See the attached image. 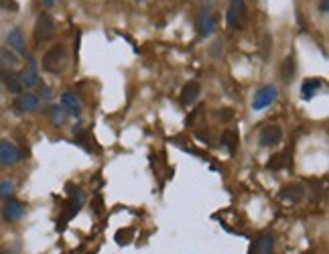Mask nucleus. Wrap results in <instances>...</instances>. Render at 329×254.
<instances>
[{
	"instance_id": "2eb2a0df",
	"label": "nucleus",
	"mask_w": 329,
	"mask_h": 254,
	"mask_svg": "<svg viewBox=\"0 0 329 254\" xmlns=\"http://www.w3.org/2000/svg\"><path fill=\"white\" fill-rule=\"evenodd\" d=\"M23 214H25V205H23L21 201H17V199H9V201H7V205H5V218H7L9 222L21 220Z\"/></svg>"
},
{
	"instance_id": "1a4fd4ad",
	"label": "nucleus",
	"mask_w": 329,
	"mask_h": 254,
	"mask_svg": "<svg viewBox=\"0 0 329 254\" xmlns=\"http://www.w3.org/2000/svg\"><path fill=\"white\" fill-rule=\"evenodd\" d=\"M19 77H21L23 88H35V86H39L41 81H39V73H37V61L35 59H29L27 67L19 73Z\"/></svg>"
},
{
	"instance_id": "a211bd4d",
	"label": "nucleus",
	"mask_w": 329,
	"mask_h": 254,
	"mask_svg": "<svg viewBox=\"0 0 329 254\" xmlns=\"http://www.w3.org/2000/svg\"><path fill=\"white\" fill-rule=\"evenodd\" d=\"M303 193H305L303 185H286V187L280 191V199H282V201L297 203V201L303 197Z\"/></svg>"
},
{
	"instance_id": "6ab92c4d",
	"label": "nucleus",
	"mask_w": 329,
	"mask_h": 254,
	"mask_svg": "<svg viewBox=\"0 0 329 254\" xmlns=\"http://www.w3.org/2000/svg\"><path fill=\"white\" fill-rule=\"evenodd\" d=\"M238 133H234V131H226L224 135H222V145L228 149V153L230 155H234L236 153V149H238Z\"/></svg>"
},
{
	"instance_id": "7c9ffc66",
	"label": "nucleus",
	"mask_w": 329,
	"mask_h": 254,
	"mask_svg": "<svg viewBox=\"0 0 329 254\" xmlns=\"http://www.w3.org/2000/svg\"><path fill=\"white\" fill-rule=\"evenodd\" d=\"M138 3H144V0H138Z\"/></svg>"
},
{
	"instance_id": "393cba45",
	"label": "nucleus",
	"mask_w": 329,
	"mask_h": 254,
	"mask_svg": "<svg viewBox=\"0 0 329 254\" xmlns=\"http://www.w3.org/2000/svg\"><path fill=\"white\" fill-rule=\"evenodd\" d=\"M130 238H132V230H118V234H116L118 244H128Z\"/></svg>"
},
{
	"instance_id": "a878e982",
	"label": "nucleus",
	"mask_w": 329,
	"mask_h": 254,
	"mask_svg": "<svg viewBox=\"0 0 329 254\" xmlns=\"http://www.w3.org/2000/svg\"><path fill=\"white\" fill-rule=\"evenodd\" d=\"M0 7L5 11H11V13H17L19 11V3L17 0H0Z\"/></svg>"
},
{
	"instance_id": "f257e3e1",
	"label": "nucleus",
	"mask_w": 329,
	"mask_h": 254,
	"mask_svg": "<svg viewBox=\"0 0 329 254\" xmlns=\"http://www.w3.org/2000/svg\"><path fill=\"white\" fill-rule=\"evenodd\" d=\"M65 67H67V51L63 45H55L43 55V69L45 71L61 73Z\"/></svg>"
},
{
	"instance_id": "cd10ccee",
	"label": "nucleus",
	"mask_w": 329,
	"mask_h": 254,
	"mask_svg": "<svg viewBox=\"0 0 329 254\" xmlns=\"http://www.w3.org/2000/svg\"><path fill=\"white\" fill-rule=\"evenodd\" d=\"M94 211H96L98 216H102V214H104V209H102V197H100V195L94 199Z\"/></svg>"
},
{
	"instance_id": "39448f33",
	"label": "nucleus",
	"mask_w": 329,
	"mask_h": 254,
	"mask_svg": "<svg viewBox=\"0 0 329 254\" xmlns=\"http://www.w3.org/2000/svg\"><path fill=\"white\" fill-rule=\"evenodd\" d=\"M282 139V131H280V126L276 124H270V126H264V129L260 131L258 135V143L262 147H276Z\"/></svg>"
},
{
	"instance_id": "5701e85b",
	"label": "nucleus",
	"mask_w": 329,
	"mask_h": 254,
	"mask_svg": "<svg viewBox=\"0 0 329 254\" xmlns=\"http://www.w3.org/2000/svg\"><path fill=\"white\" fill-rule=\"evenodd\" d=\"M284 165H286V153H284V155H272L270 161L266 163V167L272 169V171H278V169H282Z\"/></svg>"
},
{
	"instance_id": "b1692460",
	"label": "nucleus",
	"mask_w": 329,
	"mask_h": 254,
	"mask_svg": "<svg viewBox=\"0 0 329 254\" xmlns=\"http://www.w3.org/2000/svg\"><path fill=\"white\" fill-rule=\"evenodd\" d=\"M13 189H15V185H13V181H0V197H5V199H11V195H13Z\"/></svg>"
},
{
	"instance_id": "9d476101",
	"label": "nucleus",
	"mask_w": 329,
	"mask_h": 254,
	"mask_svg": "<svg viewBox=\"0 0 329 254\" xmlns=\"http://www.w3.org/2000/svg\"><path fill=\"white\" fill-rule=\"evenodd\" d=\"M61 108L67 114H71V116H79L81 114V100H79V96L73 94V92H65L61 96Z\"/></svg>"
},
{
	"instance_id": "f3484780",
	"label": "nucleus",
	"mask_w": 329,
	"mask_h": 254,
	"mask_svg": "<svg viewBox=\"0 0 329 254\" xmlns=\"http://www.w3.org/2000/svg\"><path fill=\"white\" fill-rule=\"evenodd\" d=\"M17 65H19V55L17 53H13L7 47L0 49V71H3V69H13Z\"/></svg>"
},
{
	"instance_id": "4468645a",
	"label": "nucleus",
	"mask_w": 329,
	"mask_h": 254,
	"mask_svg": "<svg viewBox=\"0 0 329 254\" xmlns=\"http://www.w3.org/2000/svg\"><path fill=\"white\" fill-rule=\"evenodd\" d=\"M7 43L11 45V51H17L19 55H27V45H25L21 29H13L9 33V37H7Z\"/></svg>"
},
{
	"instance_id": "dca6fc26",
	"label": "nucleus",
	"mask_w": 329,
	"mask_h": 254,
	"mask_svg": "<svg viewBox=\"0 0 329 254\" xmlns=\"http://www.w3.org/2000/svg\"><path fill=\"white\" fill-rule=\"evenodd\" d=\"M321 86H323V81L317 79V77H313V79H305L303 86H301V98H303V100H311V98L321 90Z\"/></svg>"
},
{
	"instance_id": "4be33fe9",
	"label": "nucleus",
	"mask_w": 329,
	"mask_h": 254,
	"mask_svg": "<svg viewBox=\"0 0 329 254\" xmlns=\"http://www.w3.org/2000/svg\"><path fill=\"white\" fill-rule=\"evenodd\" d=\"M47 114L53 118V122H55V124H63V122H65V118H67V112H65L63 108H59V106H51V108L47 110Z\"/></svg>"
},
{
	"instance_id": "9b49d317",
	"label": "nucleus",
	"mask_w": 329,
	"mask_h": 254,
	"mask_svg": "<svg viewBox=\"0 0 329 254\" xmlns=\"http://www.w3.org/2000/svg\"><path fill=\"white\" fill-rule=\"evenodd\" d=\"M199 94H201V86L197 83V81H189V83H185L183 86V90H181V104L183 106H191L197 98H199Z\"/></svg>"
},
{
	"instance_id": "6e6552de",
	"label": "nucleus",
	"mask_w": 329,
	"mask_h": 254,
	"mask_svg": "<svg viewBox=\"0 0 329 254\" xmlns=\"http://www.w3.org/2000/svg\"><path fill=\"white\" fill-rule=\"evenodd\" d=\"M197 29H199V35H203V37L214 35L216 29H218V21H216V17H214L210 11H201L199 17H197Z\"/></svg>"
},
{
	"instance_id": "c756f323",
	"label": "nucleus",
	"mask_w": 329,
	"mask_h": 254,
	"mask_svg": "<svg viewBox=\"0 0 329 254\" xmlns=\"http://www.w3.org/2000/svg\"><path fill=\"white\" fill-rule=\"evenodd\" d=\"M43 5H45V7H53L55 0H43Z\"/></svg>"
},
{
	"instance_id": "ddd939ff",
	"label": "nucleus",
	"mask_w": 329,
	"mask_h": 254,
	"mask_svg": "<svg viewBox=\"0 0 329 254\" xmlns=\"http://www.w3.org/2000/svg\"><path fill=\"white\" fill-rule=\"evenodd\" d=\"M0 77H3L5 86H7L13 94H23V83H21L19 73H15L13 69H3V71H0Z\"/></svg>"
},
{
	"instance_id": "f8f14e48",
	"label": "nucleus",
	"mask_w": 329,
	"mask_h": 254,
	"mask_svg": "<svg viewBox=\"0 0 329 254\" xmlns=\"http://www.w3.org/2000/svg\"><path fill=\"white\" fill-rule=\"evenodd\" d=\"M15 108L19 112H33L39 108V96L35 94H19L17 102H15Z\"/></svg>"
},
{
	"instance_id": "423d86ee",
	"label": "nucleus",
	"mask_w": 329,
	"mask_h": 254,
	"mask_svg": "<svg viewBox=\"0 0 329 254\" xmlns=\"http://www.w3.org/2000/svg\"><path fill=\"white\" fill-rule=\"evenodd\" d=\"M21 161V151L11 141H0V165H15Z\"/></svg>"
},
{
	"instance_id": "7ed1b4c3",
	"label": "nucleus",
	"mask_w": 329,
	"mask_h": 254,
	"mask_svg": "<svg viewBox=\"0 0 329 254\" xmlns=\"http://www.w3.org/2000/svg\"><path fill=\"white\" fill-rule=\"evenodd\" d=\"M246 17H248V11H246L244 0H230V7H228V13H226L228 27L234 29V31L242 29L244 23H246Z\"/></svg>"
},
{
	"instance_id": "c85d7f7f",
	"label": "nucleus",
	"mask_w": 329,
	"mask_h": 254,
	"mask_svg": "<svg viewBox=\"0 0 329 254\" xmlns=\"http://www.w3.org/2000/svg\"><path fill=\"white\" fill-rule=\"evenodd\" d=\"M319 11L325 15L329 11V0H319Z\"/></svg>"
},
{
	"instance_id": "20e7f679",
	"label": "nucleus",
	"mask_w": 329,
	"mask_h": 254,
	"mask_svg": "<svg viewBox=\"0 0 329 254\" xmlns=\"http://www.w3.org/2000/svg\"><path fill=\"white\" fill-rule=\"evenodd\" d=\"M274 100H276V88H274V86H264V88H260V90L254 94L252 108H254V110H264V108L270 106Z\"/></svg>"
},
{
	"instance_id": "412c9836",
	"label": "nucleus",
	"mask_w": 329,
	"mask_h": 254,
	"mask_svg": "<svg viewBox=\"0 0 329 254\" xmlns=\"http://www.w3.org/2000/svg\"><path fill=\"white\" fill-rule=\"evenodd\" d=\"M280 75H282L284 81H291V79H293V75H295V61H293V57H286V59L282 61Z\"/></svg>"
},
{
	"instance_id": "f03ea898",
	"label": "nucleus",
	"mask_w": 329,
	"mask_h": 254,
	"mask_svg": "<svg viewBox=\"0 0 329 254\" xmlns=\"http://www.w3.org/2000/svg\"><path fill=\"white\" fill-rule=\"evenodd\" d=\"M57 33V27H55V21L49 13H43L39 15L37 23H35V41L37 43H45V41H51Z\"/></svg>"
},
{
	"instance_id": "aec40b11",
	"label": "nucleus",
	"mask_w": 329,
	"mask_h": 254,
	"mask_svg": "<svg viewBox=\"0 0 329 254\" xmlns=\"http://www.w3.org/2000/svg\"><path fill=\"white\" fill-rule=\"evenodd\" d=\"M79 205H81V203H77L75 199H69V201L65 203V207H63V218H61V228H63V224H65L67 220H71V218L79 211Z\"/></svg>"
},
{
	"instance_id": "bb28decb",
	"label": "nucleus",
	"mask_w": 329,
	"mask_h": 254,
	"mask_svg": "<svg viewBox=\"0 0 329 254\" xmlns=\"http://www.w3.org/2000/svg\"><path fill=\"white\" fill-rule=\"evenodd\" d=\"M220 118H222L224 122L232 120V118H234V112H232V108H224V110H220Z\"/></svg>"
},
{
	"instance_id": "0eeeda50",
	"label": "nucleus",
	"mask_w": 329,
	"mask_h": 254,
	"mask_svg": "<svg viewBox=\"0 0 329 254\" xmlns=\"http://www.w3.org/2000/svg\"><path fill=\"white\" fill-rule=\"evenodd\" d=\"M274 250V236L270 232H260L252 244L250 254H272Z\"/></svg>"
}]
</instances>
